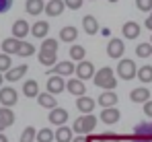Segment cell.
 <instances>
[{"label":"cell","mask_w":152,"mask_h":142,"mask_svg":"<svg viewBox=\"0 0 152 142\" xmlns=\"http://www.w3.org/2000/svg\"><path fill=\"white\" fill-rule=\"evenodd\" d=\"M27 70H29V66H27V64H19V66H12L10 70L4 74V80H8V82L21 80V78H23V76L27 74Z\"/></svg>","instance_id":"obj_12"},{"label":"cell","mask_w":152,"mask_h":142,"mask_svg":"<svg viewBox=\"0 0 152 142\" xmlns=\"http://www.w3.org/2000/svg\"><path fill=\"white\" fill-rule=\"evenodd\" d=\"M64 2V6H68L70 10H78L80 6H82V0H62Z\"/></svg>","instance_id":"obj_40"},{"label":"cell","mask_w":152,"mask_h":142,"mask_svg":"<svg viewBox=\"0 0 152 142\" xmlns=\"http://www.w3.org/2000/svg\"><path fill=\"white\" fill-rule=\"evenodd\" d=\"M68 116H70V113H68L66 109H62V107H56V109H51V111H50L48 119H50L51 126H58V128H60V126H64V124L68 121Z\"/></svg>","instance_id":"obj_10"},{"label":"cell","mask_w":152,"mask_h":142,"mask_svg":"<svg viewBox=\"0 0 152 142\" xmlns=\"http://www.w3.org/2000/svg\"><path fill=\"white\" fill-rule=\"evenodd\" d=\"M144 113H146L148 118H152V101H146V103H144Z\"/></svg>","instance_id":"obj_42"},{"label":"cell","mask_w":152,"mask_h":142,"mask_svg":"<svg viewBox=\"0 0 152 142\" xmlns=\"http://www.w3.org/2000/svg\"><path fill=\"white\" fill-rule=\"evenodd\" d=\"M10 68H12V62H10V56H6V54H0V74H2V72L6 74V72L10 70Z\"/></svg>","instance_id":"obj_38"},{"label":"cell","mask_w":152,"mask_h":142,"mask_svg":"<svg viewBox=\"0 0 152 142\" xmlns=\"http://www.w3.org/2000/svg\"><path fill=\"white\" fill-rule=\"evenodd\" d=\"M119 118H121V113H119L117 107H109V109H103V111H101V121H103V124H107V126L117 124Z\"/></svg>","instance_id":"obj_14"},{"label":"cell","mask_w":152,"mask_h":142,"mask_svg":"<svg viewBox=\"0 0 152 142\" xmlns=\"http://www.w3.org/2000/svg\"><path fill=\"white\" fill-rule=\"evenodd\" d=\"M37 58H39V62H41L43 66H53V64L58 62V58H56V54H51V52H41V49H39V54H37Z\"/></svg>","instance_id":"obj_31"},{"label":"cell","mask_w":152,"mask_h":142,"mask_svg":"<svg viewBox=\"0 0 152 142\" xmlns=\"http://www.w3.org/2000/svg\"><path fill=\"white\" fill-rule=\"evenodd\" d=\"M82 29L86 35H95V33H99V21L93 15H84L82 17Z\"/></svg>","instance_id":"obj_19"},{"label":"cell","mask_w":152,"mask_h":142,"mask_svg":"<svg viewBox=\"0 0 152 142\" xmlns=\"http://www.w3.org/2000/svg\"><path fill=\"white\" fill-rule=\"evenodd\" d=\"M136 76H138V80H142V82H152V66L150 64H144L142 68H138Z\"/></svg>","instance_id":"obj_29"},{"label":"cell","mask_w":152,"mask_h":142,"mask_svg":"<svg viewBox=\"0 0 152 142\" xmlns=\"http://www.w3.org/2000/svg\"><path fill=\"white\" fill-rule=\"evenodd\" d=\"M43 8H45V2L43 0H27L25 2V10L27 15H41L43 13Z\"/></svg>","instance_id":"obj_25"},{"label":"cell","mask_w":152,"mask_h":142,"mask_svg":"<svg viewBox=\"0 0 152 142\" xmlns=\"http://www.w3.org/2000/svg\"><path fill=\"white\" fill-rule=\"evenodd\" d=\"M39 49H41V52H51V54H58V39H53V37H45Z\"/></svg>","instance_id":"obj_32"},{"label":"cell","mask_w":152,"mask_h":142,"mask_svg":"<svg viewBox=\"0 0 152 142\" xmlns=\"http://www.w3.org/2000/svg\"><path fill=\"white\" fill-rule=\"evenodd\" d=\"M45 87H48V91L45 93L50 95H60L62 91H66V80L62 78V76H56V74H51L50 78H48V82H45Z\"/></svg>","instance_id":"obj_7"},{"label":"cell","mask_w":152,"mask_h":142,"mask_svg":"<svg viewBox=\"0 0 152 142\" xmlns=\"http://www.w3.org/2000/svg\"><path fill=\"white\" fill-rule=\"evenodd\" d=\"M136 72H138V68H136V64H134V60H121L119 64H117V76L121 78V80H132L134 76H136Z\"/></svg>","instance_id":"obj_4"},{"label":"cell","mask_w":152,"mask_h":142,"mask_svg":"<svg viewBox=\"0 0 152 142\" xmlns=\"http://www.w3.org/2000/svg\"><path fill=\"white\" fill-rule=\"evenodd\" d=\"M12 6V0H0V13H6Z\"/></svg>","instance_id":"obj_41"},{"label":"cell","mask_w":152,"mask_h":142,"mask_svg":"<svg viewBox=\"0 0 152 142\" xmlns=\"http://www.w3.org/2000/svg\"><path fill=\"white\" fill-rule=\"evenodd\" d=\"M95 140H97V142H119V140H121V136L115 134V132H103L101 136H97Z\"/></svg>","instance_id":"obj_35"},{"label":"cell","mask_w":152,"mask_h":142,"mask_svg":"<svg viewBox=\"0 0 152 142\" xmlns=\"http://www.w3.org/2000/svg\"><path fill=\"white\" fill-rule=\"evenodd\" d=\"M17 101H19V93L12 89V87H0V105L2 107H12V105H17Z\"/></svg>","instance_id":"obj_5"},{"label":"cell","mask_w":152,"mask_h":142,"mask_svg":"<svg viewBox=\"0 0 152 142\" xmlns=\"http://www.w3.org/2000/svg\"><path fill=\"white\" fill-rule=\"evenodd\" d=\"M23 95L29 97V99H35V97L39 95V85H37V80H35V78L23 82Z\"/></svg>","instance_id":"obj_27"},{"label":"cell","mask_w":152,"mask_h":142,"mask_svg":"<svg viewBox=\"0 0 152 142\" xmlns=\"http://www.w3.org/2000/svg\"><path fill=\"white\" fill-rule=\"evenodd\" d=\"M74 68H76V66L72 64V62H68V60H66V62H56L48 74H50V76H51V74H56V76H62V78H64V76L74 74Z\"/></svg>","instance_id":"obj_8"},{"label":"cell","mask_w":152,"mask_h":142,"mask_svg":"<svg viewBox=\"0 0 152 142\" xmlns=\"http://www.w3.org/2000/svg\"><path fill=\"white\" fill-rule=\"evenodd\" d=\"M144 25H146V29H150V31H152V13L146 17V23H144Z\"/></svg>","instance_id":"obj_43"},{"label":"cell","mask_w":152,"mask_h":142,"mask_svg":"<svg viewBox=\"0 0 152 142\" xmlns=\"http://www.w3.org/2000/svg\"><path fill=\"white\" fill-rule=\"evenodd\" d=\"M19 46H21V41H19V39H15V37H8V39H4V41H2V54H6V56H10V54H17Z\"/></svg>","instance_id":"obj_28"},{"label":"cell","mask_w":152,"mask_h":142,"mask_svg":"<svg viewBox=\"0 0 152 142\" xmlns=\"http://www.w3.org/2000/svg\"><path fill=\"white\" fill-rule=\"evenodd\" d=\"M35 140L37 142H51L53 140V132H51L50 128H41V130H37Z\"/></svg>","instance_id":"obj_33"},{"label":"cell","mask_w":152,"mask_h":142,"mask_svg":"<svg viewBox=\"0 0 152 142\" xmlns=\"http://www.w3.org/2000/svg\"><path fill=\"white\" fill-rule=\"evenodd\" d=\"M68 54H70V60H74V62H82V60H84V54H86V47H84V46H72Z\"/></svg>","instance_id":"obj_30"},{"label":"cell","mask_w":152,"mask_h":142,"mask_svg":"<svg viewBox=\"0 0 152 142\" xmlns=\"http://www.w3.org/2000/svg\"><path fill=\"white\" fill-rule=\"evenodd\" d=\"M48 31H50V23L48 21H35V23L29 27V33L33 37H39V39H45L48 37Z\"/></svg>","instance_id":"obj_11"},{"label":"cell","mask_w":152,"mask_h":142,"mask_svg":"<svg viewBox=\"0 0 152 142\" xmlns=\"http://www.w3.org/2000/svg\"><path fill=\"white\" fill-rule=\"evenodd\" d=\"M48 2H50V0H48Z\"/></svg>","instance_id":"obj_48"},{"label":"cell","mask_w":152,"mask_h":142,"mask_svg":"<svg viewBox=\"0 0 152 142\" xmlns=\"http://www.w3.org/2000/svg\"><path fill=\"white\" fill-rule=\"evenodd\" d=\"M12 124H15V111L8 107H0V134H2V130L10 128Z\"/></svg>","instance_id":"obj_15"},{"label":"cell","mask_w":152,"mask_h":142,"mask_svg":"<svg viewBox=\"0 0 152 142\" xmlns=\"http://www.w3.org/2000/svg\"><path fill=\"white\" fill-rule=\"evenodd\" d=\"M74 138V132H72V128H68V126H60L56 132H53V140L56 142H72Z\"/></svg>","instance_id":"obj_20"},{"label":"cell","mask_w":152,"mask_h":142,"mask_svg":"<svg viewBox=\"0 0 152 142\" xmlns=\"http://www.w3.org/2000/svg\"><path fill=\"white\" fill-rule=\"evenodd\" d=\"M99 105H101L103 109L115 107V105H117V95L113 93V91H105V93H101V97H99Z\"/></svg>","instance_id":"obj_23"},{"label":"cell","mask_w":152,"mask_h":142,"mask_svg":"<svg viewBox=\"0 0 152 142\" xmlns=\"http://www.w3.org/2000/svg\"><path fill=\"white\" fill-rule=\"evenodd\" d=\"M136 56L138 58H150L152 56V46L150 43H140L136 47Z\"/></svg>","instance_id":"obj_36"},{"label":"cell","mask_w":152,"mask_h":142,"mask_svg":"<svg viewBox=\"0 0 152 142\" xmlns=\"http://www.w3.org/2000/svg\"><path fill=\"white\" fill-rule=\"evenodd\" d=\"M132 142H152V121H142L134 128V134L129 136Z\"/></svg>","instance_id":"obj_3"},{"label":"cell","mask_w":152,"mask_h":142,"mask_svg":"<svg viewBox=\"0 0 152 142\" xmlns=\"http://www.w3.org/2000/svg\"><path fill=\"white\" fill-rule=\"evenodd\" d=\"M76 37H78V31H76V27H72V25H66V27H62V31H60V39H62V41H66V43H72V41H76Z\"/></svg>","instance_id":"obj_26"},{"label":"cell","mask_w":152,"mask_h":142,"mask_svg":"<svg viewBox=\"0 0 152 142\" xmlns=\"http://www.w3.org/2000/svg\"><path fill=\"white\" fill-rule=\"evenodd\" d=\"M72 142H88V140H86V136H76V138H72Z\"/></svg>","instance_id":"obj_44"},{"label":"cell","mask_w":152,"mask_h":142,"mask_svg":"<svg viewBox=\"0 0 152 142\" xmlns=\"http://www.w3.org/2000/svg\"><path fill=\"white\" fill-rule=\"evenodd\" d=\"M64 2L62 0H50V2H45V8H43V13L48 15V17H60L62 13H64Z\"/></svg>","instance_id":"obj_16"},{"label":"cell","mask_w":152,"mask_h":142,"mask_svg":"<svg viewBox=\"0 0 152 142\" xmlns=\"http://www.w3.org/2000/svg\"><path fill=\"white\" fill-rule=\"evenodd\" d=\"M2 80H4V76H2V74H0V87H2Z\"/></svg>","instance_id":"obj_46"},{"label":"cell","mask_w":152,"mask_h":142,"mask_svg":"<svg viewBox=\"0 0 152 142\" xmlns=\"http://www.w3.org/2000/svg\"><path fill=\"white\" fill-rule=\"evenodd\" d=\"M109 2H117V0H109Z\"/></svg>","instance_id":"obj_47"},{"label":"cell","mask_w":152,"mask_h":142,"mask_svg":"<svg viewBox=\"0 0 152 142\" xmlns=\"http://www.w3.org/2000/svg\"><path fill=\"white\" fill-rule=\"evenodd\" d=\"M66 89H68V93H72L74 97H84V93H86L84 82L78 80V78H70V80L66 82Z\"/></svg>","instance_id":"obj_18"},{"label":"cell","mask_w":152,"mask_h":142,"mask_svg":"<svg viewBox=\"0 0 152 142\" xmlns=\"http://www.w3.org/2000/svg\"><path fill=\"white\" fill-rule=\"evenodd\" d=\"M121 31H124V37L126 39H136L140 35V25L136 23V21H127V23H124Z\"/></svg>","instance_id":"obj_24"},{"label":"cell","mask_w":152,"mask_h":142,"mask_svg":"<svg viewBox=\"0 0 152 142\" xmlns=\"http://www.w3.org/2000/svg\"><path fill=\"white\" fill-rule=\"evenodd\" d=\"M17 54H19L21 58H29V56L35 54V47L31 46V43H27V41H21V46H19V49H17Z\"/></svg>","instance_id":"obj_34"},{"label":"cell","mask_w":152,"mask_h":142,"mask_svg":"<svg viewBox=\"0 0 152 142\" xmlns=\"http://www.w3.org/2000/svg\"><path fill=\"white\" fill-rule=\"evenodd\" d=\"M0 142H8V138H6L4 134H0Z\"/></svg>","instance_id":"obj_45"},{"label":"cell","mask_w":152,"mask_h":142,"mask_svg":"<svg viewBox=\"0 0 152 142\" xmlns=\"http://www.w3.org/2000/svg\"><path fill=\"white\" fill-rule=\"evenodd\" d=\"M136 8L142 13H152V0H136Z\"/></svg>","instance_id":"obj_39"},{"label":"cell","mask_w":152,"mask_h":142,"mask_svg":"<svg viewBox=\"0 0 152 142\" xmlns=\"http://www.w3.org/2000/svg\"><path fill=\"white\" fill-rule=\"evenodd\" d=\"M35 128L33 126H29V128H25L23 130V134H21V138H19V142H35Z\"/></svg>","instance_id":"obj_37"},{"label":"cell","mask_w":152,"mask_h":142,"mask_svg":"<svg viewBox=\"0 0 152 142\" xmlns=\"http://www.w3.org/2000/svg\"><path fill=\"white\" fill-rule=\"evenodd\" d=\"M97 116H93V113H88V116H80V118L74 119V126H72V132H76L78 136H84V134H88V132H93L95 128H97Z\"/></svg>","instance_id":"obj_2"},{"label":"cell","mask_w":152,"mask_h":142,"mask_svg":"<svg viewBox=\"0 0 152 142\" xmlns=\"http://www.w3.org/2000/svg\"><path fill=\"white\" fill-rule=\"evenodd\" d=\"M124 52H126V46H124V41H121V39H117V37L109 39V46H107V56H109V58L117 60V58H121V56H124Z\"/></svg>","instance_id":"obj_9"},{"label":"cell","mask_w":152,"mask_h":142,"mask_svg":"<svg viewBox=\"0 0 152 142\" xmlns=\"http://www.w3.org/2000/svg\"><path fill=\"white\" fill-rule=\"evenodd\" d=\"M129 99L134 103H146V101H150V91L146 87H138V89H134L129 93Z\"/></svg>","instance_id":"obj_21"},{"label":"cell","mask_w":152,"mask_h":142,"mask_svg":"<svg viewBox=\"0 0 152 142\" xmlns=\"http://www.w3.org/2000/svg\"><path fill=\"white\" fill-rule=\"evenodd\" d=\"M95 99H91V97H78L76 99V107H78V111L82 113V116H88V113H93V109H95Z\"/></svg>","instance_id":"obj_13"},{"label":"cell","mask_w":152,"mask_h":142,"mask_svg":"<svg viewBox=\"0 0 152 142\" xmlns=\"http://www.w3.org/2000/svg\"><path fill=\"white\" fill-rule=\"evenodd\" d=\"M93 78H95V85L99 89H105V91H113L117 87V78H115V74L109 66H103L101 70H97Z\"/></svg>","instance_id":"obj_1"},{"label":"cell","mask_w":152,"mask_h":142,"mask_svg":"<svg viewBox=\"0 0 152 142\" xmlns=\"http://www.w3.org/2000/svg\"><path fill=\"white\" fill-rule=\"evenodd\" d=\"M37 103H39L41 107L50 109V111L58 107V99H56L53 95H50V93H39V95H37Z\"/></svg>","instance_id":"obj_22"},{"label":"cell","mask_w":152,"mask_h":142,"mask_svg":"<svg viewBox=\"0 0 152 142\" xmlns=\"http://www.w3.org/2000/svg\"><path fill=\"white\" fill-rule=\"evenodd\" d=\"M74 72H76V78L84 82V80L93 78L97 70H95V64H93V62H88V60H82V62H80V64H78V66L74 68Z\"/></svg>","instance_id":"obj_6"},{"label":"cell","mask_w":152,"mask_h":142,"mask_svg":"<svg viewBox=\"0 0 152 142\" xmlns=\"http://www.w3.org/2000/svg\"><path fill=\"white\" fill-rule=\"evenodd\" d=\"M27 33H29V23H27L25 19H19V21H15V25H12V37L15 39H25Z\"/></svg>","instance_id":"obj_17"}]
</instances>
